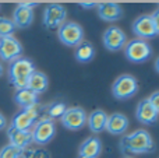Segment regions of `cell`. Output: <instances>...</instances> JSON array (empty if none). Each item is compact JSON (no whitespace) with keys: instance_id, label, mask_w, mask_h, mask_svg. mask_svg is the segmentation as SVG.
Returning <instances> with one entry per match:
<instances>
[{"instance_id":"1","label":"cell","mask_w":159,"mask_h":158,"mask_svg":"<svg viewBox=\"0 0 159 158\" xmlns=\"http://www.w3.org/2000/svg\"><path fill=\"white\" fill-rule=\"evenodd\" d=\"M119 146L123 154H149L155 151V142L145 129H137L121 137Z\"/></svg>"},{"instance_id":"2","label":"cell","mask_w":159,"mask_h":158,"mask_svg":"<svg viewBox=\"0 0 159 158\" xmlns=\"http://www.w3.org/2000/svg\"><path fill=\"white\" fill-rule=\"evenodd\" d=\"M35 64L28 58H18L10 62L8 66V80L16 90L27 88L28 78L35 72Z\"/></svg>"},{"instance_id":"3","label":"cell","mask_w":159,"mask_h":158,"mask_svg":"<svg viewBox=\"0 0 159 158\" xmlns=\"http://www.w3.org/2000/svg\"><path fill=\"white\" fill-rule=\"evenodd\" d=\"M138 81L131 74H121L112 84V95L119 101H126L133 98L138 92Z\"/></svg>"},{"instance_id":"4","label":"cell","mask_w":159,"mask_h":158,"mask_svg":"<svg viewBox=\"0 0 159 158\" xmlns=\"http://www.w3.org/2000/svg\"><path fill=\"white\" fill-rule=\"evenodd\" d=\"M124 55L131 63H144L152 56V48L148 41L134 38L124 45Z\"/></svg>"},{"instance_id":"5","label":"cell","mask_w":159,"mask_h":158,"mask_svg":"<svg viewBox=\"0 0 159 158\" xmlns=\"http://www.w3.org/2000/svg\"><path fill=\"white\" fill-rule=\"evenodd\" d=\"M57 38L66 46L75 48L84 41V30L78 22H64L57 28Z\"/></svg>"},{"instance_id":"6","label":"cell","mask_w":159,"mask_h":158,"mask_svg":"<svg viewBox=\"0 0 159 158\" xmlns=\"http://www.w3.org/2000/svg\"><path fill=\"white\" fill-rule=\"evenodd\" d=\"M32 133V143L38 146H46L53 140L56 136V125L55 120L49 118H42L34 125Z\"/></svg>"},{"instance_id":"7","label":"cell","mask_w":159,"mask_h":158,"mask_svg":"<svg viewBox=\"0 0 159 158\" xmlns=\"http://www.w3.org/2000/svg\"><path fill=\"white\" fill-rule=\"evenodd\" d=\"M67 18V10L64 6L59 4V3H52L48 4L43 11V25L48 30H57L61 24L66 22Z\"/></svg>"},{"instance_id":"8","label":"cell","mask_w":159,"mask_h":158,"mask_svg":"<svg viewBox=\"0 0 159 158\" xmlns=\"http://www.w3.org/2000/svg\"><path fill=\"white\" fill-rule=\"evenodd\" d=\"M39 118V108L38 105L31 106V108H24L20 112L14 115L11 120V128L18 129V130H30Z\"/></svg>"},{"instance_id":"9","label":"cell","mask_w":159,"mask_h":158,"mask_svg":"<svg viewBox=\"0 0 159 158\" xmlns=\"http://www.w3.org/2000/svg\"><path fill=\"white\" fill-rule=\"evenodd\" d=\"M61 125L69 130H80L85 126L87 123V112L81 106H73V108H67L64 115L60 118Z\"/></svg>"},{"instance_id":"10","label":"cell","mask_w":159,"mask_h":158,"mask_svg":"<svg viewBox=\"0 0 159 158\" xmlns=\"http://www.w3.org/2000/svg\"><path fill=\"white\" fill-rule=\"evenodd\" d=\"M103 41V46L110 52H117V50L123 49L124 45L127 44V36L121 28L112 25V27L106 28L102 36Z\"/></svg>"},{"instance_id":"11","label":"cell","mask_w":159,"mask_h":158,"mask_svg":"<svg viewBox=\"0 0 159 158\" xmlns=\"http://www.w3.org/2000/svg\"><path fill=\"white\" fill-rule=\"evenodd\" d=\"M133 34L137 36L138 39H152L157 36V31H155V25L152 22L151 14H143V16L137 17L131 25Z\"/></svg>"},{"instance_id":"12","label":"cell","mask_w":159,"mask_h":158,"mask_svg":"<svg viewBox=\"0 0 159 158\" xmlns=\"http://www.w3.org/2000/svg\"><path fill=\"white\" fill-rule=\"evenodd\" d=\"M22 45L14 36H4L0 38V59L6 62H13L21 58Z\"/></svg>"},{"instance_id":"13","label":"cell","mask_w":159,"mask_h":158,"mask_svg":"<svg viewBox=\"0 0 159 158\" xmlns=\"http://www.w3.org/2000/svg\"><path fill=\"white\" fill-rule=\"evenodd\" d=\"M38 3H20L13 13V20L16 28H28L34 22V7Z\"/></svg>"},{"instance_id":"14","label":"cell","mask_w":159,"mask_h":158,"mask_svg":"<svg viewBox=\"0 0 159 158\" xmlns=\"http://www.w3.org/2000/svg\"><path fill=\"white\" fill-rule=\"evenodd\" d=\"M135 118L137 120L144 126L154 125L158 122L159 114L155 111V108L152 106V104L149 102L148 98H144L138 102L137 109H135Z\"/></svg>"},{"instance_id":"15","label":"cell","mask_w":159,"mask_h":158,"mask_svg":"<svg viewBox=\"0 0 159 158\" xmlns=\"http://www.w3.org/2000/svg\"><path fill=\"white\" fill-rule=\"evenodd\" d=\"M96 11L101 20L107 22H115L123 17V7L119 3H98L96 6Z\"/></svg>"},{"instance_id":"16","label":"cell","mask_w":159,"mask_h":158,"mask_svg":"<svg viewBox=\"0 0 159 158\" xmlns=\"http://www.w3.org/2000/svg\"><path fill=\"white\" fill-rule=\"evenodd\" d=\"M7 137H8V144L14 146V147L20 148V150L25 151L32 143V133L31 130H18L11 126L7 129Z\"/></svg>"},{"instance_id":"17","label":"cell","mask_w":159,"mask_h":158,"mask_svg":"<svg viewBox=\"0 0 159 158\" xmlns=\"http://www.w3.org/2000/svg\"><path fill=\"white\" fill-rule=\"evenodd\" d=\"M130 120L126 115L123 114H112L107 116V123H106V132L110 133L112 136H121L129 130Z\"/></svg>"},{"instance_id":"18","label":"cell","mask_w":159,"mask_h":158,"mask_svg":"<svg viewBox=\"0 0 159 158\" xmlns=\"http://www.w3.org/2000/svg\"><path fill=\"white\" fill-rule=\"evenodd\" d=\"M107 116L109 115L106 114L102 109H95L89 114V116H87V123L88 128L92 133L99 134L102 132L106 130V123H107Z\"/></svg>"},{"instance_id":"19","label":"cell","mask_w":159,"mask_h":158,"mask_svg":"<svg viewBox=\"0 0 159 158\" xmlns=\"http://www.w3.org/2000/svg\"><path fill=\"white\" fill-rule=\"evenodd\" d=\"M102 153V140L99 137H88L81 143L78 148V156H85L89 158H98Z\"/></svg>"},{"instance_id":"20","label":"cell","mask_w":159,"mask_h":158,"mask_svg":"<svg viewBox=\"0 0 159 158\" xmlns=\"http://www.w3.org/2000/svg\"><path fill=\"white\" fill-rule=\"evenodd\" d=\"M49 87V78L45 73L39 72V70H35L32 74L28 78V84H27V88L34 91L35 94H42L45 92Z\"/></svg>"},{"instance_id":"21","label":"cell","mask_w":159,"mask_h":158,"mask_svg":"<svg viewBox=\"0 0 159 158\" xmlns=\"http://www.w3.org/2000/svg\"><path fill=\"white\" fill-rule=\"evenodd\" d=\"M14 101H16L17 105L21 106L22 109L31 108V106L38 105L39 95L28 88H22V90H17V92L14 94Z\"/></svg>"},{"instance_id":"22","label":"cell","mask_w":159,"mask_h":158,"mask_svg":"<svg viewBox=\"0 0 159 158\" xmlns=\"http://www.w3.org/2000/svg\"><path fill=\"white\" fill-rule=\"evenodd\" d=\"M95 46L89 41H82L78 46H75L74 58L78 63H89L95 58Z\"/></svg>"},{"instance_id":"23","label":"cell","mask_w":159,"mask_h":158,"mask_svg":"<svg viewBox=\"0 0 159 158\" xmlns=\"http://www.w3.org/2000/svg\"><path fill=\"white\" fill-rule=\"evenodd\" d=\"M67 106L64 102H52L50 105L46 106V115L49 119L55 120V119H60L64 115Z\"/></svg>"},{"instance_id":"24","label":"cell","mask_w":159,"mask_h":158,"mask_svg":"<svg viewBox=\"0 0 159 158\" xmlns=\"http://www.w3.org/2000/svg\"><path fill=\"white\" fill-rule=\"evenodd\" d=\"M14 31H16V25L11 20L6 18V17H0V38L4 36H13Z\"/></svg>"},{"instance_id":"25","label":"cell","mask_w":159,"mask_h":158,"mask_svg":"<svg viewBox=\"0 0 159 158\" xmlns=\"http://www.w3.org/2000/svg\"><path fill=\"white\" fill-rule=\"evenodd\" d=\"M24 151L14 147L11 144H7L0 150V158H21Z\"/></svg>"},{"instance_id":"26","label":"cell","mask_w":159,"mask_h":158,"mask_svg":"<svg viewBox=\"0 0 159 158\" xmlns=\"http://www.w3.org/2000/svg\"><path fill=\"white\" fill-rule=\"evenodd\" d=\"M22 157L24 158H50V154L48 153L46 150H28L27 153H22Z\"/></svg>"},{"instance_id":"27","label":"cell","mask_w":159,"mask_h":158,"mask_svg":"<svg viewBox=\"0 0 159 158\" xmlns=\"http://www.w3.org/2000/svg\"><path fill=\"white\" fill-rule=\"evenodd\" d=\"M148 100H149V102L152 104V106L155 108V111L159 114V91L152 92V94L148 97Z\"/></svg>"},{"instance_id":"28","label":"cell","mask_w":159,"mask_h":158,"mask_svg":"<svg viewBox=\"0 0 159 158\" xmlns=\"http://www.w3.org/2000/svg\"><path fill=\"white\" fill-rule=\"evenodd\" d=\"M151 18H152V22H154V25H155L157 35H159V8H157V10L151 14Z\"/></svg>"},{"instance_id":"29","label":"cell","mask_w":159,"mask_h":158,"mask_svg":"<svg viewBox=\"0 0 159 158\" xmlns=\"http://www.w3.org/2000/svg\"><path fill=\"white\" fill-rule=\"evenodd\" d=\"M80 6L84 8H96L98 3H80Z\"/></svg>"},{"instance_id":"30","label":"cell","mask_w":159,"mask_h":158,"mask_svg":"<svg viewBox=\"0 0 159 158\" xmlns=\"http://www.w3.org/2000/svg\"><path fill=\"white\" fill-rule=\"evenodd\" d=\"M6 125H7V120H6L4 115L0 114V130H2V129H4V128H6Z\"/></svg>"},{"instance_id":"31","label":"cell","mask_w":159,"mask_h":158,"mask_svg":"<svg viewBox=\"0 0 159 158\" xmlns=\"http://www.w3.org/2000/svg\"><path fill=\"white\" fill-rule=\"evenodd\" d=\"M154 67H155V70H157V73L159 74V58L155 60V64H154Z\"/></svg>"},{"instance_id":"32","label":"cell","mask_w":159,"mask_h":158,"mask_svg":"<svg viewBox=\"0 0 159 158\" xmlns=\"http://www.w3.org/2000/svg\"><path fill=\"white\" fill-rule=\"evenodd\" d=\"M2 76H3V64L0 63V77H2Z\"/></svg>"},{"instance_id":"33","label":"cell","mask_w":159,"mask_h":158,"mask_svg":"<svg viewBox=\"0 0 159 158\" xmlns=\"http://www.w3.org/2000/svg\"><path fill=\"white\" fill-rule=\"evenodd\" d=\"M77 158H89V157H85V156H78Z\"/></svg>"},{"instance_id":"34","label":"cell","mask_w":159,"mask_h":158,"mask_svg":"<svg viewBox=\"0 0 159 158\" xmlns=\"http://www.w3.org/2000/svg\"><path fill=\"white\" fill-rule=\"evenodd\" d=\"M124 158H131V157H124Z\"/></svg>"}]
</instances>
